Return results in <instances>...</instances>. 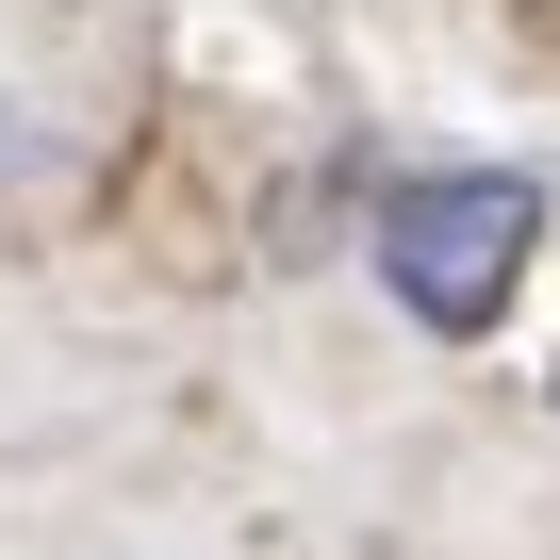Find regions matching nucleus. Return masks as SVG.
I'll list each match as a JSON object with an SVG mask.
<instances>
[{
    "label": "nucleus",
    "instance_id": "1",
    "mask_svg": "<svg viewBox=\"0 0 560 560\" xmlns=\"http://www.w3.org/2000/svg\"><path fill=\"white\" fill-rule=\"evenodd\" d=\"M527 264H544V182L527 165H412L380 198V280H396V314L445 330V347L511 314Z\"/></svg>",
    "mask_w": 560,
    "mask_h": 560
}]
</instances>
